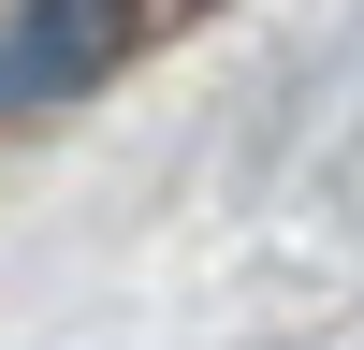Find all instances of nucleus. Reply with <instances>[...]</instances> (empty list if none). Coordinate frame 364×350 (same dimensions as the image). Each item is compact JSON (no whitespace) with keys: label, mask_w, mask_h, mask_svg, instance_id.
Masks as SVG:
<instances>
[{"label":"nucleus","mask_w":364,"mask_h":350,"mask_svg":"<svg viewBox=\"0 0 364 350\" xmlns=\"http://www.w3.org/2000/svg\"><path fill=\"white\" fill-rule=\"evenodd\" d=\"M102 58H117V0H15V29H0V117L73 102Z\"/></svg>","instance_id":"obj_1"}]
</instances>
